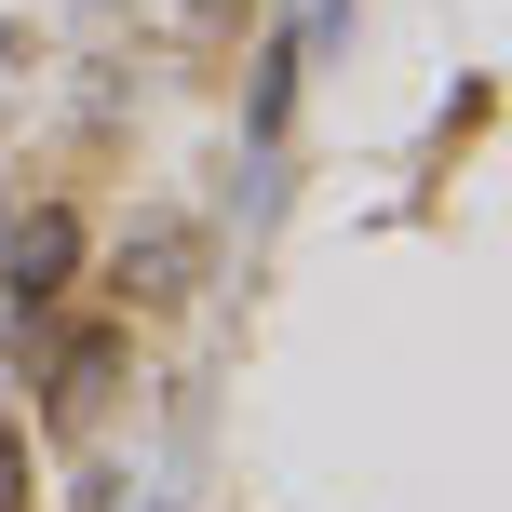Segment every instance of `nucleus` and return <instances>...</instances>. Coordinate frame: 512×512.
Returning a JSON list of instances; mask_svg holds the SVG:
<instances>
[{
  "label": "nucleus",
  "instance_id": "obj_1",
  "mask_svg": "<svg viewBox=\"0 0 512 512\" xmlns=\"http://www.w3.org/2000/svg\"><path fill=\"white\" fill-rule=\"evenodd\" d=\"M189 283H203V230H189V216H149V230L108 256V297L122 310H176Z\"/></svg>",
  "mask_w": 512,
  "mask_h": 512
},
{
  "label": "nucleus",
  "instance_id": "obj_2",
  "mask_svg": "<svg viewBox=\"0 0 512 512\" xmlns=\"http://www.w3.org/2000/svg\"><path fill=\"white\" fill-rule=\"evenodd\" d=\"M68 270H81V230H68V216H54V203H41V216H27V230H14V243H0V297H14V310H27V324H41V310H54V297H68Z\"/></svg>",
  "mask_w": 512,
  "mask_h": 512
},
{
  "label": "nucleus",
  "instance_id": "obj_3",
  "mask_svg": "<svg viewBox=\"0 0 512 512\" xmlns=\"http://www.w3.org/2000/svg\"><path fill=\"white\" fill-rule=\"evenodd\" d=\"M108 391V337H68V364H54V418H95Z\"/></svg>",
  "mask_w": 512,
  "mask_h": 512
},
{
  "label": "nucleus",
  "instance_id": "obj_4",
  "mask_svg": "<svg viewBox=\"0 0 512 512\" xmlns=\"http://www.w3.org/2000/svg\"><path fill=\"white\" fill-rule=\"evenodd\" d=\"M0 512H27V445L0 432Z\"/></svg>",
  "mask_w": 512,
  "mask_h": 512
}]
</instances>
